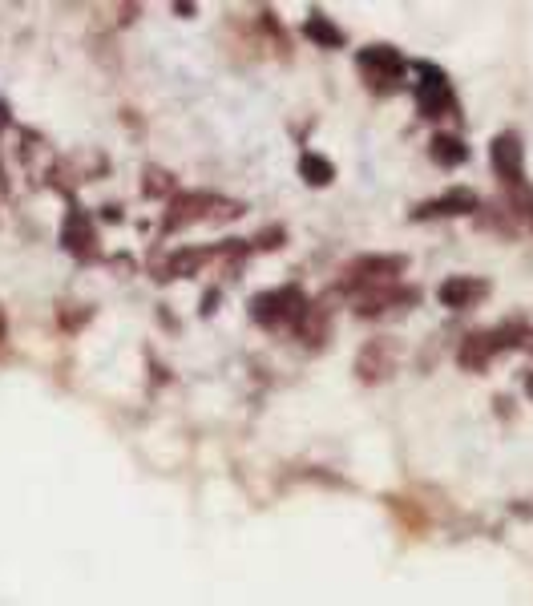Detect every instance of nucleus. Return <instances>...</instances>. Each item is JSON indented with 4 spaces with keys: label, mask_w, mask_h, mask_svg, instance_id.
<instances>
[{
    "label": "nucleus",
    "mask_w": 533,
    "mask_h": 606,
    "mask_svg": "<svg viewBox=\"0 0 533 606\" xmlns=\"http://www.w3.org/2000/svg\"><path fill=\"white\" fill-rule=\"evenodd\" d=\"M429 154H433V162H437V166L453 170V166H461V162L469 158V146H465L461 138H453V134H437V138H433V150H429Z\"/></svg>",
    "instance_id": "nucleus-12"
},
{
    "label": "nucleus",
    "mask_w": 533,
    "mask_h": 606,
    "mask_svg": "<svg viewBox=\"0 0 533 606\" xmlns=\"http://www.w3.org/2000/svg\"><path fill=\"white\" fill-rule=\"evenodd\" d=\"M93 219L85 215V211H69V219H65V227H61V243L77 255V259H89L93 255Z\"/></svg>",
    "instance_id": "nucleus-9"
},
{
    "label": "nucleus",
    "mask_w": 533,
    "mask_h": 606,
    "mask_svg": "<svg viewBox=\"0 0 533 606\" xmlns=\"http://www.w3.org/2000/svg\"><path fill=\"white\" fill-rule=\"evenodd\" d=\"M416 291H384V287H372L364 299H360V316H380L384 308H400V303H412Z\"/></svg>",
    "instance_id": "nucleus-11"
},
{
    "label": "nucleus",
    "mask_w": 533,
    "mask_h": 606,
    "mask_svg": "<svg viewBox=\"0 0 533 606\" xmlns=\"http://www.w3.org/2000/svg\"><path fill=\"white\" fill-rule=\"evenodd\" d=\"M299 174L311 182V186H328L336 178V166L328 158H319V154H303L299 158Z\"/></svg>",
    "instance_id": "nucleus-14"
},
{
    "label": "nucleus",
    "mask_w": 533,
    "mask_h": 606,
    "mask_svg": "<svg viewBox=\"0 0 533 606\" xmlns=\"http://www.w3.org/2000/svg\"><path fill=\"white\" fill-rule=\"evenodd\" d=\"M307 312V299L299 287H279V291H263L251 299V316L263 328H283V324H299V316Z\"/></svg>",
    "instance_id": "nucleus-1"
},
{
    "label": "nucleus",
    "mask_w": 533,
    "mask_h": 606,
    "mask_svg": "<svg viewBox=\"0 0 533 606\" xmlns=\"http://www.w3.org/2000/svg\"><path fill=\"white\" fill-rule=\"evenodd\" d=\"M404 267H408V259H404V255H368V259H356V263L348 267V279H344V287L380 283V279H392V275H400Z\"/></svg>",
    "instance_id": "nucleus-4"
},
{
    "label": "nucleus",
    "mask_w": 533,
    "mask_h": 606,
    "mask_svg": "<svg viewBox=\"0 0 533 606\" xmlns=\"http://www.w3.org/2000/svg\"><path fill=\"white\" fill-rule=\"evenodd\" d=\"M525 392H529V396H533V372H529V376H525Z\"/></svg>",
    "instance_id": "nucleus-17"
},
{
    "label": "nucleus",
    "mask_w": 533,
    "mask_h": 606,
    "mask_svg": "<svg viewBox=\"0 0 533 606\" xmlns=\"http://www.w3.org/2000/svg\"><path fill=\"white\" fill-rule=\"evenodd\" d=\"M521 158H525V150H521V138H517V134H497V138H493V166H497V174H501L509 186L521 182Z\"/></svg>",
    "instance_id": "nucleus-8"
},
{
    "label": "nucleus",
    "mask_w": 533,
    "mask_h": 606,
    "mask_svg": "<svg viewBox=\"0 0 533 606\" xmlns=\"http://www.w3.org/2000/svg\"><path fill=\"white\" fill-rule=\"evenodd\" d=\"M0 340H5V316H0Z\"/></svg>",
    "instance_id": "nucleus-18"
},
{
    "label": "nucleus",
    "mask_w": 533,
    "mask_h": 606,
    "mask_svg": "<svg viewBox=\"0 0 533 606\" xmlns=\"http://www.w3.org/2000/svg\"><path fill=\"white\" fill-rule=\"evenodd\" d=\"M356 65L364 69V77H368L372 85H392V81L404 77V57H400V49H392V45H368V49H360Z\"/></svg>",
    "instance_id": "nucleus-3"
},
{
    "label": "nucleus",
    "mask_w": 533,
    "mask_h": 606,
    "mask_svg": "<svg viewBox=\"0 0 533 606\" xmlns=\"http://www.w3.org/2000/svg\"><path fill=\"white\" fill-rule=\"evenodd\" d=\"M5 126H9V106L0 101V130H5Z\"/></svg>",
    "instance_id": "nucleus-16"
},
{
    "label": "nucleus",
    "mask_w": 533,
    "mask_h": 606,
    "mask_svg": "<svg viewBox=\"0 0 533 606\" xmlns=\"http://www.w3.org/2000/svg\"><path fill=\"white\" fill-rule=\"evenodd\" d=\"M303 37L315 41V45H324V49H340V45H344V33H340L328 17H319V13H311V17L303 21Z\"/></svg>",
    "instance_id": "nucleus-13"
},
{
    "label": "nucleus",
    "mask_w": 533,
    "mask_h": 606,
    "mask_svg": "<svg viewBox=\"0 0 533 606\" xmlns=\"http://www.w3.org/2000/svg\"><path fill=\"white\" fill-rule=\"evenodd\" d=\"M416 73H420V81H416V110H420L424 118H445V114H453V110H457V97H453L449 77H445L437 65H429V61H420Z\"/></svg>",
    "instance_id": "nucleus-2"
},
{
    "label": "nucleus",
    "mask_w": 533,
    "mask_h": 606,
    "mask_svg": "<svg viewBox=\"0 0 533 606\" xmlns=\"http://www.w3.org/2000/svg\"><path fill=\"white\" fill-rule=\"evenodd\" d=\"M202 207H215V198H210V194H182V198H174V207H170V215H166V231L186 227V223H194V219H206Z\"/></svg>",
    "instance_id": "nucleus-10"
},
{
    "label": "nucleus",
    "mask_w": 533,
    "mask_h": 606,
    "mask_svg": "<svg viewBox=\"0 0 533 606\" xmlns=\"http://www.w3.org/2000/svg\"><path fill=\"white\" fill-rule=\"evenodd\" d=\"M441 303L445 308H453V312H461V308H473V303H481L485 295H489V283L485 279H477V275H449L445 283H441Z\"/></svg>",
    "instance_id": "nucleus-5"
},
{
    "label": "nucleus",
    "mask_w": 533,
    "mask_h": 606,
    "mask_svg": "<svg viewBox=\"0 0 533 606\" xmlns=\"http://www.w3.org/2000/svg\"><path fill=\"white\" fill-rule=\"evenodd\" d=\"M477 207V194L473 190H465V186H453L449 194H441V198H433V202H420V207L412 211V219H445V215H465V211H473Z\"/></svg>",
    "instance_id": "nucleus-6"
},
{
    "label": "nucleus",
    "mask_w": 533,
    "mask_h": 606,
    "mask_svg": "<svg viewBox=\"0 0 533 606\" xmlns=\"http://www.w3.org/2000/svg\"><path fill=\"white\" fill-rule=\"evenodd\" d=\"M513 332L509 328H501V332H477V336H469L465 340V348H461V364H469V368H481L493 352H505V348H513V340H509Z\"/></svg>",
    "instance_id": "nucleus-7"
},
{
    "label": "nucleus",
    "mask_w": 533,
    "mask_h": 606,
    "mask_svg": "<svg viewBox=\"0 0 533 606\" xmlns=\"http://www.w3.org/2000/svg\"><path fill=\"white\" fill-rule=\"evenodd\" d=\"M202 259H206V251H178V255H174V259L162 267V271H166L162 279H182V275H194V271L202 267Z\"/></svg>",
    "instance_id": "nucleus-15"
}]
</instances>
